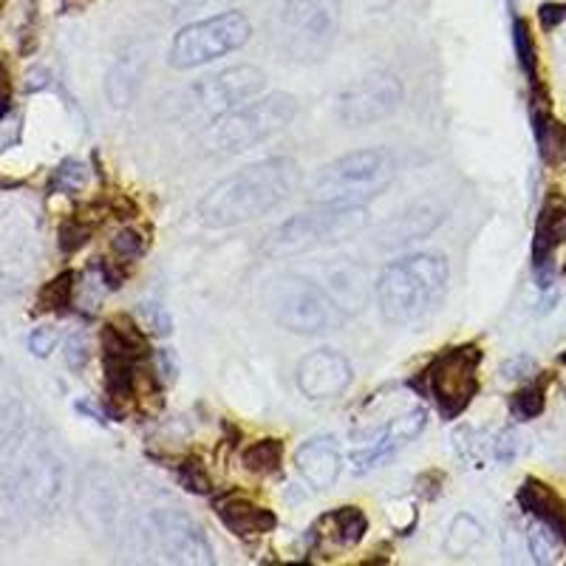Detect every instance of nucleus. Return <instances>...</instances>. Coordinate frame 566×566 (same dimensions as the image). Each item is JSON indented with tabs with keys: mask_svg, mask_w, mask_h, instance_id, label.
<instances>
[{
	"mask_svg": "<svg viewBox=\"0 0 566 566\" xmlns=\"http://www.w3.org/2000/svg\"><path fill=\"white\" fill-rule=\"evenodd\" d=\"M297 185L301 165L290 156H270L212 185L199 201V219L212 230L250 224L290 199Z\"/></svg>",
	"mask_w": 566,
	"mask_h": 566,
	"instance_id": "nucleus-1",
	"label": "nucleus"
},
{
	"mask_svg": "<svg viewBox=\"0 0 566 566\" xmlns=\"http://www.w3.org/2000/svg\"><path fill=\"white\" fill-rule=\"evenodd\" d=\"M448 261L437 252H413L386 266L377 277V303L388 323L413 326L442 303L448 292Z\"/></svg>",
	"mask_w": 566,
	"mask_h": 566,
	"instance_id": "nucleus-2",
	"label": "nucleus"
},
{
	"mask_svg": "<svg viewBox=\"0 0 566 566\" xmlns=\"http://www.w3.org/2000/svg\"><path fill=\"white\" fill-rule=\"evenodd\" d=\"M65 488V468L49 448L20 453L0 473V522L27 524L57 507Z\"/></svg>",
	"mask_w": 566,
	"mask_h": 566,
	"instance_id": "nucleus-3",
	"label": "nucleus"
},
{
	"mask_svg": "<svg viewBox=\"0 0 566 566\" xmlns=\"http://www.w3.org/2000/svg\"><path fill=\"white\" fill-rule=\"evenodd\" d=\"M397 159L386 148H363L323 165L310 185L315 205H366L391 187Z\"/></svg>",
	"mask_w": 566,
	"mask_h": 566,
	"instance_id": "nucleus-4",
	"label": "nucleus"
},
{
	"mask_svg": "<svg viewBox=\"0 0 566 566\" xmlns=\"http://www.w3.org/2000/svg\"><path fill=\"white\" fill-rule=\"evenodd\" d=\"M368 227V210L363 205H317L292 219L281 221L266 235L264 255L295 258L323 247H335L360 235Z\"/></svg>",
	"mask_w": 566,
	"mask_h": 566,
	"instance_id": "nucleus-5",
	"label": "nucleus"
},
{
	"mask_svg": "<svg viewBox=\"0 0 566 566\" xmlns=\"http://www.w3.org/2000/svg\"><path fill=\"white\" fill-rule=\"evenodd\" d=\"M264 303L272 321L292 335H323L343 323V312L323 283L297 272H281L264 290Z\"/></svg>",
	"mask_w": 566,
	"mask_h": 566,
	"instance_id": "nucleus-6",
	"label": "nucleus"
},
{
	"mask_svg": "<svg viewBox=\"0 0 566 566\" xmlns=\"http://www.w3.org/2000/svg\"><path fill=\"white\" fill-rule=\"evenodd\" d=\"M343 20V0H283L277 20L281 52L301 65L326 60Z\"/></svg>",
	"mask_w": 566,
	"mask_h": 566,
	"instance_id": "nucleus-7",
	"label": "nucleus"
},
{
	"mask_svg": "<svg viewBox=\"0 0 566 566\" xmlns=\"http://www.w3.org/2000/svg\"><path fill=\"white\" fill-rule=\"evenodd\" d=\"M252 23L244 12H221L212 18L187 23L174 34L168 63L176 71L201 69L207 63L239 52L250 43Z\"/></svg>",
	"mask_w": 566,
	"mask_h": 566,
	"instance_id": "nucleus-8",
	"label": "nucleus"
},
{
	"mask_svg": "<svg viewBox=\"0 0 566 566\" xmlns=\"http://www.w3.org/2000/svg\"><path fill=\"white\" fill-rule=\"evenodd\" d=\"M295 114L297 99L286 91L255 97L241 105V108L219 116V125L212 130V145L221 154H241V150L255 148L270 136H275L277 130L286 128L295 119Z\"/></svg>",
	"mask_w": 566,
	"mask_h": 566,
	"instance_id": "nucleus-9",
	"label": "nucleus"
},
{
	"mask_svg": "<svg viewBox=\"0 0 566 566\" xmlns=\"http://www.w3.org/2000/svg\"><path fill=\"white\" fill-rule=\"evenodd\" d=\"M482 348L451 346L439 354L431 366L419 374V386L433 399L439 417L457 419L468 411L473 397L479 394V366H482Z\"/></svg>",
	"mask_w": 566,
	"mask_h": 566,
	"instance_id": "nucleus-10",
	"label": "nucleus"
},
{
	"mask_svg": "<svg viewBox=\"0 0 566 566\" xmlns=\"http://www.w3.org/2000/svg\"><path fill=\"white\" fill-rule=\"evenodd\" d=\"M139 530V538L145 541L148 553L159 555V560L196 566H207L216 560L212 544L201 524L181 513L179 507H150L142 515Z\"/></svg>",
	"mask_w": 566,
	"mask_h": 566,
	"instance_id": "nucleus-11",
	"label": "nucleus"
},
{
	"mask_svg": "<svg viewBox=\"0 0 566 566\" xmlns=\"http://www.w3.org/2000/svg\"><path fill=\"white\" fill-rule=\"evenodd\" d=\"M402 105V83L391 71H371L348 85L337 103V116L346 128H366L382 123Z\"/></svg>",
	"mask_w": 566,
	"mask_h": 566,
	"instance_id": "nucleus-12",
	"label": "nucleus"
},
{
	"mask_svg": "<svg viewBox=\"0 0 566 566\" xmlns=\"http://www.w3.org/2000/svg\"><path fill=\"white\" fill-rule=\"evenodd\" d=\"M266 77L261 69H255V65H232V69L212 74V77L199 80L193 85V97L205 114L219 119V116L241 108L250 99L261 97Z\"/></svg>",
	"mask_w": 566,
	"mask_h": 566,
	"instance_id": "nucleus-13",
	"label": "nucleus"
},
{
	"mask_svg": "<svg viewBox=\"0 0 566 566\" xmlns=\"http://www.w3.org/2000/svg\"><path fill=\"white\" fill-rule=\"evenodd\" d=\"M428 422V413L424 408H408L399 417L388 419L380 428H371L363 437H357V444L348 453V462H352L354 473H366V470L377 468L382 459H388L391 453H397L402 444L411 442L413 437H419Z\"/></svg>",
	"mask_w": 566,
	"mask_h": 566,
	"instance_id": "nucleus-14",
	"label": "nucleus"
},
{
	"mask_svg": "<svg viewBox=\"0 0 566 566\" xmlns=\"http://www.w3.org/2000/svg\"><path fill=\"white\" fill-rule=\"evenodd\" d=\"M566 244V196L560 190H549L538 210L533 232V266L538 275V286L547 290L553 283L555 264L553 258L558 247Z\"/></svg>",
	"mask_w": 566,
	"mask_h": 566,
	"instance_id": "nucleus-15",
	"label": "nucleus"
},
{
	"mask_svg": "<svg viewBox=\"0 0 566 566\" xmlns=\"http://www.w3.org/2000/svg\"><path fill=\"white\" fill-rule=\"evenodd\" d=\"M354 380L352 363L335 348L310 352L297 366V388L310 399H337Z\"/></svg>",
	"mask_w": 566,
	"mask_h": 566,
	"instance_id": "nucleus-16",
	"label": "nucleus"
},
{
	"mask_svg": "<svg viewBox=\"0 0 566 566\" xmlns=\"http://www.w3.org/2000/svg\"><path fill=\"white\" fill-rule=\"evenodd\" d=\"M297 476L315 493L335 488L343 470V451L335 437H312L295 451Z\"/></svg>",
	"mask_w": 566,
	"mask_h": 566,
	"instance_id": "nucleus-17",
	"label": "nucleus"
},
{
	"mask_svg": "<svg viewBox=\"0 0 566 566\" xmlns=\"http://www.w3.org/2000/svg\"><path fill=\"white\" fill-rule=\"evenodd\" d=\"M530 116H533V134L535 142H538V154L544 159V165H549V168L566 165V125L553 116L549 94L541 83L533 85Z\"/></svg>",
	"mask_w": 566,
	"mask_h": 566,
	"instance_id": "nucleus-18",
	"label": "nucleus"
},
{
	"mask_svg": "<svg viewBox=\"0 0 566 566\" xmlns=\"http://www.w3.org/2000/svg\"><path fill=\"white\" fill-rule=\"evenodd\" d=\"M216 515L239 538H255V535H266L277 527V518L272 510L258 507V504H252L244 495L230 493L224 499H216Z\"/></svg>",
	"mask_w": 566,
	"mask_h": 566,
	"instance_id": "nucleus-19",
	"label": "nucleus"
},
{
	"mask_svg": "<svg viewBox=\"0 0 566 566\" xmlns=\"http://www.w3.org/2000/svg\"><path fill=\"white\" fill-rule=\"evenodd\" d=\"M105 473H88L80 488V518L88 530L99 535H111L116 527V493L108 482H103Z\"/></svg>",
	"mask_w": 566,
	"mask_h": 566,
	"instance_id": "nucleus-20",
	"label": "nucleus"
},
{
	"mask_svg": "<svg viewBox=\"0 0 566 566\" xmlns=\"http://www.w3.org/2000/svg\"><path fill=\"white\" fill-rule=\"evenodd\" d=\"M518 504L533 515L535 522L547 524L566 547V502L541 479H524L518 488Z\"/></svg>",
	"mask_w": 566,
	"mask_h": 566,
	"instance_id": "nucleus-21",
	"label": "nucleus"
},
{
	"mask_svg": "<svg viewBox=\"0 0 566 566\" xmlns=\"http://www.w3.org/2000/svg\"><path fill=\"white\" fill-rule=\"evenodd\" d=\"M368 518L360 507H337L326 513L317 522L315 538L323 547L332 549H354L366 538Z\"/></svg>",
	"mask_w": 566,
	"mask_h": 566,
	"instance_id": "nucleus-22",
	"label": "nucleus"
},
{
	"mask_svg": "<svg viewBox=\"0 0 566 566\" xmlns=\"http://www.w3.org/2000/svg\"><path fill=\"white\" fill-rule=\"evenodd\" d=\"M142 77H145V60H142L139 49H125L119 57L114 60L105 80V94L114 108H128L136 99L142 88Z\"/></svg>",
	"mask_w": 566,
	"mask_h": 566,
	"instance_id": "nucleus-23",
	"label": "nucleus"
},
{
	"mask_svg": "<svg viewBox=\"0 0 566 566\" xmlns=\"http://www.w3.org/2000/svg\"><path fill=\"white\" fill-rule=\"evenodd\" d=\"M323 290L332 295V301L340 306V312H360L368 297V277L357 264L340 261V264L328 266Z\"/></svg>",
	"mask_w": 566,
	"mask_h": 566,
	"instance_id": "nucleus-24",
	"label": "nucleus"
},
{
	"mask_svg": "<svg viewBox=\"0 0 566 566\" xmlns=\"http://www.w3.org/2000/svg\"><path fill=\"white\" fill-rule=\"evenodd\" d=\"M439 221H442V216L437 212V207H411V210H406L402 216H399L394 224L386 227V232H382V239H386V244H406V241H419L424 239L428 232L433 230V227H439Z\"/></svg>",
	"mask_w": 566,
	"mask_h": 566,
	"instance_id": "nucleus-25",
	"label": "nucleus"
},
{
	"mask_svg": "<svg viewBox=\"0 0 566 566\" xmlns=\"http://www.w3.org/2000/svg\"><path fill=\"white\" fill-rule=\"evenodd\" d=\"M283 462V442L281 439H258L241 453V464L252 476H272L281 470Z\"/></svg>",
	"mask_w": 566,
	"mask_h": 566,
	"instance_id": "nucleus-26",
	"label": "nucleus"
},
{
	"mask_svg": "<svg viewBox=\"0 0 566 566\" xmlns=\"http://www.w3.org/2000/svg\"><path fill=\"white\" fill-rule=\"evenodd\" d=\"M513 49L515 57H518V65H522L524 71V77L530 80V85L538 83V49H535V38L524 18L513 20Z\"/></svg>",
	"mask_w": 566,
	"mask_h": 566,
	"instance_id": "nucleus-27",
	"label": "nucleus"
},
{
	"mask_svg": "<svg viewBox=\"0 0 566 566\" xmlns=\"http://www.w3.org/2000/svg\"><path fill=\"white\" fill-rule=\"evenodd\" d=\"M544 406H547V397H544V382H530L522 391H515L513 399H510V411H513L515 419H530L541 417L544 413Z\"/></svg>",
	"mask_w": 566,
	"mask_h": 566,
	"instance_id": "nucleus-28",
	"label": "nucleus"
},
{
	"mask_svg": "<svg viewBox=\"0 0 566 566\" xmlns=\"http://www.w3.org/2000/svg\"><path fill=\"white\" fill-rule=\"evenodd\" d=\"M527 544L535 564H555V560H558V547H564V541H560L547 524L541 522L527 533Z\"/></svg>",
	"mask_w": 566,
	"mask_h": 566,
	"instance_id": "nucleus-29",
	"label": "nucleus"
},
{
	"mask_svg": "<svg viewBox=\"0 0 566 566\" xmlns=\"http://www.w3.org/2000/svg\"><path fill=\"white\" fill-rule=\"evenodd\" d=\"M85 185H88V168L77 159H65L49 181V187L57 193H80Z\"/></svg>",
	"mask_w": 566,
	"mask_h": 566,
	"instance_id": "nucleus-30",
	"label": "nucleus"
},
{
	"mask_svg": "<svg viewBox=\"0 0 566 566\" xmlns=\"http://www.w3.org/2000/svg\"><path fill=\"white\" fill-rule=\"evenodd\" d=\"M74 272H63L54 281L45 283V290L40 292V303H43V310H54L63 312L71 306V297H74Z\"/></svg>",
	"mask_w": 566,
	"mask_h": 566,
	"instance_id": "nucleus-31",
	"label": "nucleus"
},
{
	"mask_svg": "<svg viewBox=\"0 0 566 566\" xmlns=\"http://www.w3.org/2000/svg\"><path fill=\"white\" fill-rule=\"evenodd\" d=\"M91 232H94V227L91 224H85V221L80 219H69L63 227H60V250L63 252L83 250V247L91 241Z\"/></svg>",
	"mask_w": 566,
	"mask_h": 566,
	"instance_id": "nucleus-32",
	"label": "nucleus"
},
{
	"mask_svg": "<svg viewBox=\"0 0 566 566\" xmlns=\"http://www.w3.org/2000/svg\"><path fill=\"white\" fill-rule=\"evenodd\" d=\"M179 482L193 493H210V476L199 459H187L179 468Z\"/></svg>",
	"mask_w": 566,
	"mask_h": 566,
	"instance_id": "nucleus-33",
	"label": "nucleus"
},
{
	"mask_svg": "<svg viewBox=\"0 0 566 566\" xmlns=\"http://www.w3.org/2000/svg\"><path fill=\"white\" fill-rule=\"evenodd\" d=\"M464 527H468V515H459L451 527V535H448V553H453V555L468 553V549L473 547L479 538H482V530H476V533L468 535V530Z\"/></svg>",
	"mask_w": 566,
	"mask_h": 566,
	"instance_id": "nucleus-34",
	"label": "nucleus"
},
{
	"mask_svg": "<svg viewBox=\"0 0 566 566\" xmlns=\"http://www.w3.org/2000/svg\"><path fill=\"white\" fill-rule=\"evenodd\" d=\"M57 343H60L57 328L38 326V328H32V335H29V352H32L34 357H49V354L57 348Z\"/></svg>",
	"mask_w": 566,
	"mask_h": 566,
	"instance_id": "nucleus-35",
	"label": "nucleus"
},
{
	"mask_svg": "<svg viewBox=\"0 0 566 566\" xmlns=\"http://www.w3.org/2000/svg\"><path fill=\"white\" fill-rule=\"evenodd\" d=\"M114 252L119 258H139L145 252V239L136 230H123L114 235Z\"/></svg>",
	"mask_w": 566,
	"mask_h": 566,
	"instance_id": "nucleus-36",
	"label": "nucleus"
},
{
	"mask_svg": "<svg viewBox=\"0 0 566 566\" xmlns=\"http://www.w3.org/2000/svg\"><path fill=\"white\" fill-rule=\"evenodd\" d=\"M142 315V323L145 326H150V332H156V335H168L170 332V321L168 315H165V306H154V303H145L139 310Z\"/></svg>",
	"mask_w": 566,
	"mask_h": 566,
	"instance_id": "nucleus-37",
	"label": "nucleus"
},
{
	"mask_svg": "<svg viewBox=\"0 0 566 566\" xmlns=\"http://www.w3.org/2000/svg\"><path fill=\"white\" fill-rule=\"evenodd\" d=\"M538 20L544 32H553L566 20V3H558V0H549V3H541L538 7Z\"/></svg>",
	"mask_w": 566,
	"mask_h": 566,
	"instance_id": "nucleus-38",
	"label": "nucleus"
},
{
	"mask_svg": "<svg viewBox=\"0 0 566 566\" xmlns=\"http://www.w3.org/2000/svg\"><path fill=\"white\" fill-rule=\"evenodd\" d=\"M65 360H69L71 368L85 366V360H88V346H85L83 335H74L69 343H65Z\"/></svg>",
	"mask_w": 566,
	"mask_h": 566,
	"instance_id": "nucleus-39",
	"label": "nucleus"
},
{
	"mask_svg": "<svg viewBox=\"0 0 566 566\" xmlns=\"http://www.w3.org/2000/svg\"><path fill=\"white\" fill-rule=\"evenodd\" d=\"M12 111V80H9L7 65L0 63V119Z\"/></svg>",
	"mask_w": 566,
	"mask_h": 566,
	"instance_id": "nucleus-40",
	"label": "nucleus"
},
{
	"mask_svg": "<svg viewBox=\"0 0 566 566\" xmlns=\"http://www.w3.org/2000/svg\"><path fill=\"white\" fill-rule=\"evenodd\" d=\"M156 368H159V380L161 382H174L176 377V363H174V354L170 352H156Z\"/></svg>",
	"mask_w": 566,
	"mask_h": 566,
	"instance_id": "nucleus-41",
	"label": "nucleus"
},
{
	"mask_svg": "<svg viewBox=\"0 0 566 566\" xmlns=\"http://www.w3.org/2000/svg\"><path fill=\"white\" fill-rule=\"evenodd\" d=\"M161 3H165V9H168L170 14H185L193 12V9H201L207 0H161Z\"/></svg>",
	"mask_w": 566,
	"mask_h": 566,
	"instance_id": "nucleus-42",
	"label": "nucleus"
},
{
	"mask_svg": "<svg viewBox=\"0 0 566 566\" xmlns=\"http://www.w3.org/2000/svg\"><path fill=\"white\" fill-rule=\"evenodd\" d=\"M560 363H564V366H566V352H564V354H560Z\"/></svg>",
	"mask_w": 566,
	"mask_h": 566,
	"instance_id": "nucleus-43",
	"label": "nucleus"
},
{
	"mask_svg": "<svg viewBox=\"0 0 566 566\" xmlns=\"http://www.w3.org/2000/svg\"><path fill=\"white\" fill-rule=\"evenodd\" d=\"M0 7H3V0H0Z\"/></svg>",
	"mask_w": 566,
	"mask_h": 566,
	"instance_id": "nucleus-44",
	"label": "nucleus"
}]
</instances>
